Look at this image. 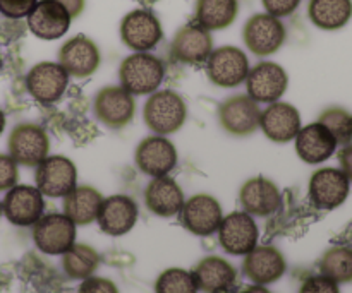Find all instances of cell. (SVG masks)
I'll return each mask as SVG.
<instances>
[{
    "instance_id": "cell-1",
    "label": "cell",
    "mask_w": 352,
    "mask_h": 293,
    "mask_svg": "<svg viewBox=\"0 0 352 293\" xmlns=\"http://www.w3.org/2000/svg\"><path fill=\"white\" fill-rule=\"evenodd\" d=\"M165 79V64L162 58L148 51H134L122 60L119 81L133 96H144L158 91Z\"/></svg>"
},
{
    "instance_id": "cell-2",
    "label": "cell",
    "mask_w": 352,
    "mask_h": 293,
    "mask_svg": "<svg viewBox=\"0 0 352 293\" xmlns=\"http://www.w3.org/2000/svg\"><path fill=\"white\" fill-rule=\"evenodd\" d=\"M186 119H188V105L184 98L172 89L151 93L143 106L144 124L158 136H168L181 130Z\"/></svg>"
},
{
    "instance_id": "cell-3",
    "label": "cell",
    "mask_w": 352,
    "mask_h": 293,
    "mask_svg": "<svg viewBox=\"0 0 352 293\" xmlns=\"http://www.w3.org/2000/svg\"><path fill=\"white\" fill-rule=\"evenodd\" d=\"M287 40V30L278 17L268 12L254 14L243 27V41L256 57L277 54Z\"/></svg>"
},
{
    "instance_id": "cell-4",
    "label": "cell",
    "mask_w": 352,
    "mask_h": 293,
    "mask_svg": "<svg viewBox=\"0 0 352 293\" xmlns=\"http://www.w3.org/2000/svg\"><path fill=\"white\" fill-rule=\"evenodd\" d=\"M206 75L210 82L219 88H237L243 84L250 72V60L244 50L226 45L212 50L206 58Z\"/></svg>"
},
{
    "instance_id": "cell-5",
    "label": "cell",
    "mask_w": 352,
    "mask_h": 293,
    "mask_svg": "<svg viewBox=\"0 0 352 293\" xmlns=\"http://www.w3.org/2000/svg\"><path fill=\"white\" fill-rule=\"evenodd\" d=\"M93 112L103 126L119 130L133 122L136 99L122 86H105L95 95Z\"/></svg>"
},
{
    "instance_id": "cell-6",
    "label": "cell",
    "mask_w": 352,
    "mask_h": 293,
    "mask_svg": "<svg viewBox=\"0 0 352 293\" xmlns=\"http://www.w3.org/2000/svg\"><path fill=\"white\" fill-rule=\"evenodd\" d=\"M119 33L120 40L129 50L150 51L164 38V27L151 10L136 9L122 17Z\"/></svg>"
},
{
    "instance_id": "cell-7",
    "label": "cell",
    "mask_w": 352,
    "mask_h": 293,
    "mask_svg": "<svg viewBox=\"0 0 352 293\" xmlns=\"http://www.w3.org/2000/svg\"><path fill=\"white\" fill-rule=\"evenodd\" d=\"M36 189L48 198H64L78 185V170L69 158L48 154L36 165L34 172Z\"/></svg>"
},
{
    "instance_id": "cell-8",
    "label": "cell",
    "mask_w": 352,
    "mask_h": 293,
    "mask_svg": "<svg viewBox=\"0 0 352 293\" xmlns=\"http://www.w3.org/2000/svg\"><path fill=\"white\" fill-rule=\"evenodd\" d=\"M9 154L17 165L36 167L48 156L50 139L43 127L36 124H19L14 127L7 141Z\"/></svg>"
},
{
    "instance_id": "cell-9",
    "label": "cell",
    "mask_w": 352,
    "mask_h": 293,
    "mask_svg": "<svg viewBox=\"0 0 352 293\" xmlns=\"http://www.w3.org/2000/svg\"><path fill=\"white\" fill-rule=\"evenodd\" d=\"M260 103L248 95H234L220 103L219 122L227 134L246 137L260 129Z\"/></svg>"
},
{
    "instance_id": "cell-10",
    "label": "cell",
    "mask_w": 352,
    "mask_h": 293,
    "mask_svg": "<svg viewBox=\"0 0 352 293\" xmlns=\"http://www.w3.org/2000/svg\"><path fill=\"white\" fill-rule=\"evenodd\" d=\"M34 246L50 256H62L76 244V225L64 213L41 216L33 225Z\"/></svg>"
},
{
    "instance_id": "cell-11",
    "label": "cell",
    "mask_w": 352,
    "mask_h": 293,
    "mask_svg": "<svg viewBox=\"0 0 352 293\" xmlns=\"http://www.w3.org/2000/svg\"><path fill=\"white\" fill-rule=\"evenodd\" d=\"M244 82L248 96H251L256 103L270 105L285 95L289 88V74L282 65L263 60L250 69Z\"/></svg>"
},
{
    "instance_id": "cell-12",
    "label": "cell",
    "mask_w": 352,
    "mask_h": 293,
    "mask_svg": "<svg viewBox=\"0 0 352 293\" xmlns=\"http://www.w3.org/2000/svg\"><path fill=\"white\" fill-rule=\"evenodd\" d=\"M71 75L58 62H40L26 75V89L38 103L52 105L64 96Z\"/></svg>"
},
{
    "instance_id": "cell-13",
    "label": "cell",
    "mask_w": 352,
    "mask_h": 293,
    "mask_svg": "<svg viewBox=\"0 0 352 293\" xmlns=\"http://www.w3.org/2000/svg\"><path fill=\"white\" fill-rule=\"evenodd\" d=\"M308 192L315 208L332 211L346 202L351 192V182L340 168H320L309 178Z\"/></svg>"
},
{
    "instance_id": "cell-14",
    "label": "cell",
    "mask_w": 352,
    "mask_h": 293,
    "mask_svg": "<svg viewBox=\"0 0 352 293\" xmlns=\"http://www.w3.org/2000/svg\"><path fill=\"white\" fill-rule=\"evenodd\" d=\"M100 62H102V54L98 45L86 34H76L69 38L58 50V64L72 78H89L98 71Z\"/></svg>"
},
{
    "instance_id": "cell-15",
    "label": "cell",
    "mask_w": 352,
    "mask_h": 293,
    "mask_svg": "<svg viewBox=\"0 0 352 293\" xmlns=\"http://www.w3.org/2000/svg\"><path fill=\"white\" fill-rule=\"evenodd\" d=\"M217 232L222 249L232 256H246L258 246L260 237L256 222L246 211H234L222 218Z\"/></svg>"
},
{
    "instance_id": "cell-16",
    "label": "cell",
    "mask_w": 352,
    "mask_h": 293,
    "mask_svg": "<svg viewBox=\"0 0 352 293\" xmlns=\"http://www.w3.org/2000/svg\"><path fill=\"white\" fill-rule=\"evenodd\" d=\"M177 148L165 136L144 137L134 151L136 167L148 177H164L177 165Z\"/></svg>"
},
{
    "instance_id": "cell-17",
    "label": "cell",
    "mask_w": 352,
    "mask_h": 293,
    "mask_svg": "<svg viewBox=\"0 0 352 293\" xmlns=\"http://www.w3.org/2000/svg\"><path fill=\"white\" fill-rule=\"evenodd\" d=\"M213 50V38L208 30L198 23H188L179 27L170 43V57L186 65H201Z\"/></svg>"
},
{
    "instance_id": "cell-18",
    "label": "cell",
    "mask_w": 352,
    "mask_h": 293,
    "mask_svg": "<svg viewBox=\"0 0 352 293\" xmlns=\"http://www.w3.org/2000/svg\"><path fill=\"white\" fill-rule=\"evenodd\" d=\"M222 218V206L210 194L192 196L184 201L181 209L182 226L198 237L213 235L219 230Z\"/></svg>"
},
{
    "instance_id": "cell-19",
    "label": "cell",
    "mask_w": 352,
    "mask_h": 293,
    "mask_svg": "<svg viewBox=\"0 0 352 293\" xmlns=\"http://www.w3.org/2000/svg\"><path fill=\"white\" fill-rule=\"evenodd\" d=\"M43 194L33 185H14L2 202V213L12 225L31 226L43 216Z\"/></svg>"
},
{
    "instance_id": "cell-20",
    "label": "cell",
    "mask_w": 352,
    "mask_h": 293,
    "mask_svg": "<svg viewBox=\"0 0 352 293\" xmlns=\"http://www.w3.org/2000/svg\"><path fill=\"white\" fill-rule=\"evenodd\" d=\"M28 27L40 40H58L71 27V14L57 0H38L28 14Z\"/></svg>"
},
{
    "instance_id": "cell-21",
    "label": "cell",
    "mask_w": 352,
    "mask_h": 293,
    "mask_svg": "<svg viewBox=\"0 0 352 293\" xmlns=\"http://www.w3.org/2000/svg\"><path fill=\"white\" fill-rule=\"evenodd\" d=\"M301 127L302 122L299 110L291 103L275 102L261 110L260 129L274 143L285 144L289 141H294Z\"/></svg>"
},
{
    "instance_id": "cell-22",
    "label": "cell",
    "mask_w": 352,
    "mask_h": 293,
    "mask_svg": "<svg viewBox=\"0 0 352 293\" xmlns=\"http://www.w3.org/2000/svg\"><path fill=\"white\" fill-rule=\"evenodd\" d=\"M138 204L133 198L124 194L110 196L103 199L100 206L98 222L100 230L110 237H120L129 233L138 222Z\"/></svg>"
},
{
    "instance_id": "cell-23",
    "label": "cell",
    "mask_w": 352,
    "mask_h": 293,
    "mask_svg": "<svg viewBox=\"0 0 352 293\" xmlns=\"http://www.w3.org/2000/svg\"><path fill=\"white\" fill-rule=\"evenodd\" d=\"M239 201L248 215L267 218L280 208L282 196L275 182L258 175L244 182L239 191Z\"/></svg>"
},
{
    "instance_id": "cell-24",
    "label": "cell",
    "mask_w": 352,
    "mask_h": 293,
    "mask_svg": "<svg viewBox=\"0 0 352 293\" xmlns=\"http://www.w3.org/2000/svg\"><path fill=\"white\" fill-rule=\"evenodd\" d=\"M287 271L285 257L272 246L254 247L246 254L243 263V273L256 285H270L280 280Z\"/></svg>"
},
{
    "instance_id": "cell-25",
    "label": "cell",
    "mask_w": 352,
    "mask_h": 293,
    "mask_svg": "<svg viewBox=\"0 0 352 293\" xmlns=\"http://www.w3.org/2000/svg\"><path fill=\"white\" fill-rule=\"evenodd\" d=\"M296 141V153L305 163L320 165L332 158L337 151V141L323 124L313 122L301 127Z\"/></svg>"
},
{
    "instance_id": "cell-26",
    "label": "cell",
    "mask_w": 352,
    "mask_h": 293,
    "mask_svg": "<svg viewBox=\"0 0 352 293\" xmlns=\"http://www.w3.org/2000/svg\"><path fill=\"white\" fill-rule=\"evenodd\" d=\"M184 192L181 185L168 175L155 177L144 189V202L153 215L172 218L179 215L184 206Z\"/></svg>"
},
{
    "instance_id": "cell-27",
    "label": "cell",
    "mask_w": 352,
    "mask_h": 293,
    "mask_svg": "<svg viewBox=\"0 0 352 293\" xmlns=\"http://www.w3.org/2000/svg\"><path fill=\"white\" fill-rule=\"evenodd\" d=\"M191 273L198 290L205 293H229L236 285L237 278L232 264L219 256L201 259Z\"/></svg>"
},
{
    "instance_id": "cell-28",
    "label": "cell",
    "mask_w": 352,
    "mask_h": 293,
    "mask_svg": "<svg viewBox=\"0 0 352 293\" xmlns=\"http://www.w3.org/2000/svg\"><path fill=\"white\" fill-rule=\"evenodd\" d=\"M103 196L91 185H76L67 196H64V215L76 226L89 225L96 220Z\"/></svg>"
},
{
    "instance_id": "cell-29",
    "label": "cell",
    "mask_w": 352,
    "mask_h": 293,
    "mask_svg": "<svg viewBox=\"0 0 352 293\" xmlns=\"http://www.w3.org/2000/svg\"><path fill=\"white\" fill-rule=\"evenodd\" d=\"M308 17L323 31L342 30L352 17V0H309Z\"/></svg>"
},
{
    "instance_id": "cell-30",
    "label": "cell",
    "mask_w": 352,
    "mask_h": 293,
    "mask_svg": "<svg viewBox=\"0 0 352 293\" xmlns=\"http://www.w3.org/2000/svg\"><path fill=\"white\" fill-rule=\"evenodd\" d=\"M237 12V0H196L195 23L208 31H220L236 21Z\"/></svg>"
},
{
    "instance_id": "cell-31",
    "label": "cell",
    "mask_w": 352,
    "mask_h": 293,
    "mask_svg": "<svg viewBox=\"0 0 352 293\" xmlns=\"http://www.w3.org/2000/svg\"><path fill=\"white\" fill-rule=\"evenodd\" d=\"M100 256L86 244H74L67 253L62 254V268L72 280H86L98 270Z\"/></svg>"
},
{
    "instance_id": "cell-32",
    "label": "cell",
    "mask_w": 352,
    "mask_h": 293,
    "mask_svg": "<svg viewBox=\"0 0 352 293\" xmlns=\"http://www.w3.org/2000/svg\"><path fill=\"white\" fill-rule=\"evenodd\" d=\"M320 271L323 277L336 283L352 281V249L351 247H332L323 254L320 261Z\"/></svg>"
},
{
    "instance_id": "cell-33",
    "label": "cell",
    "mask_w": 352,
    "mask_h": 293,
    "mask_svg": "<svg viewBox=\"0 0 352 293\" xmlns=\"http://www.w3.org/2000/svg\"><path fill=\"white\" fill-rule=\"evenodd\" d=\"M320 124L327 127L336 137L337 144L347 146L352 141V113L342 106H329L320 113Z\"/></svg>"
},
{
    "instance_id": "cell-34",
    "label": "cell",
    "mask_w": 352,
    "mask_h": 293,
    "mask_svg": "<svg viewBox=\"0 0 352 293\" xmlns=\"http://www.w3.org/2000/svg\"><path fill=\"white\" fill-rule=\"evenodd\" d=\"M157 293H198V287L192 278V273L181 270V268H170L158 277L155 283Z\"/></svg>"
},
{
    "instance_id": "cell-35",
    "label": "cell",
    "mask_w": 352,
    "mask_h": 293,
    "mask_svg": "<svg viewBox=\"0 0 352 293\" xmlns=\"http://www.w3.org/2000/svg\"><path fill=\"white\" fill-rule=\"evenodd\" d=\"M38 0H0V14L7 19H23L33 10Z\"/></svg>"
},
{
    "instance_id": "cell-36",
    "label": "cell",
    "mask_w": 352,
    "mask_h": 293,
    "mask_svg": "<svg viewBox=\"0 0 352 293\" xmlns=\"http://www.w3.org/2000/svg\"><path fill=\"white\" fill-rule=\"evenodd\" d=\"M19 178V170L17 163L10 158V154L0 153V192L9 191L17 184Z\"/></svg>"
},
{
    "instance_id": "cell-37",
    "label": "cell",
    "mask_w": 352,
    "mask_h": 293,
    "mask_svg": "<svg viewBox=\"0 0 352 293\" xmlns=\"http://www.w3.org/2000/svg\"><path fill=\"white\" fill-rule=\"evenodd\" d=\"M299 293H340V290L339 283L320 274V277L308 278L299 288Z\"/></svg>"
},
{
    "instance_id": "cell-38",
    "label": "cell",
    "mask_w": 352,
    "mask_h": 293,
    "mask_svg": "<svg viewBox=\"0 0 352 293\" xmlns=\"http://www.w3.org/2000/svg\"><path fill=\"white\" fill-rule=\"evenodd\" d=\"M78 293H119V288L109 278L89 277L79 285Z\"/></svg>"
},
{
    "instance_id": "cell-39",
    "label": "cell",
    "mask_w": 352,
    "mask_h": 293,
    "mask_svg": "<svg viewBox=\"0 0 352 293\" xmlns=\"http://www.w3.org/2000/svg\"><path fill=\"white\" fill-rule=\"evenodd\" d=\"M265 10L275 17H287L299 7L301 0H261Z\"/></svg>"
},
{
    "instance_id": "cell-40",
    "label": "cell",
    "mask_w": 352,
    "mask_h": 293,
    "mask_svg": "<svg viewBox=\"0 0 352 293\" xmlns=\"http://www.w3.org/2000/svg\"><path fill=\"white\" fill-rule=\"evenodd\" d=\"M339 163L340 170L346 174L349 182H352V144H347L339 151Z\"/></svg>"
},
{
    "instance_id": "cell-41",
    "label": "cell",
    "mask_w": 352,
    "mask_h": 293,
    "mask_svg": "<svg viewBox=\"0 0 352 293\" xmlns=\"http://www.w3.org/2000/svg\"><path fill=\"white\" fill-rule=\"evenodd\" d=\"M57 2H60L62 5L67 9V12L71 14L72 19H76V17L81 16L82 10H85V5H86V0H57Z\"/></svg>"
},
{
    "instance_id": "cell-42",
    "label": "cell",
    "mask_w": 352,
    "mask_h": 293,
    "mask_svg": "<svg viewBox=\"0 0 352 293\" xmlns=\"http://www.w3.org/2000/svg\"><path fill=\"white\" fill-rule=\"evenodd\" d=\"M243 293H272L268 288H265L263 285H253V287L246 288Z\"/></svg>"
},
{
    "instance_id": "cell-43",
    "label": "cell",
    "mask_w": 352,
    "mask_h": 293,
    "mask_svg": "<svg viewBox=\"0 0 352 293\" xmlns=\"http://www.w3.org/2000/svg\"><path fill=\"white\" fill-rule=\"evenodd\" d=\"M3 129H6V113L0 108V134L3 132Z\"/></svg>"
},
{
    "instance_id": "cell-44",
    "label": "cell",
    "mask_w": 352,
    "mask_h": 293,
    "mask_svg": "<svg viewBox=\"0 0 352 293\" xmlns=\"http://www.w3.org/2000/svg\"><path fill=\"white\" fill-rule=\"evenodd\" d=\"M2 65H3V60H2V55H0V69H2Z\"/></svg>"
},
{
    "instance_id": "cell-45",
    "label": "cell",
    "mask_w": 352,
    "mask_h": 293,
    "mask_svg": "<svg viewBox=\"0 0 352 293\" xmlns=\"http://www.w3.org/2000/svg\"><path fill=\"white\" fill-rule=\"evenodd\" d=\"M0 216H2V202H0Z\"/></svg>"
}]
</instances>
